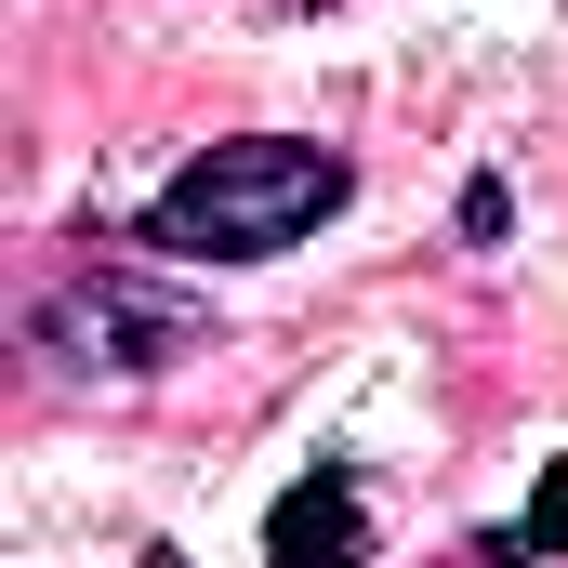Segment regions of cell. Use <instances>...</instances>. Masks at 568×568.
<instances>
[{"instance_id": "obj_3", "label": "cell", "mask_w": 568, "mask_h": 568, "mask_svg": "<svg viewBox=\"0 0 568 568\" xmlns=\"http://www.w3.org/2000/svg\"><path fill=\"white\" fill-rule=\"evenodd\" d=\"M265 556L278 568H357L371 556V503L344 476H304V489H278V516H265Z\"/></svg>"}, {"instance_id": "obj_2", "label": "cell", "mask_w": 568, "mask_h": 568, "mask_svg": "<svg viewBox=\"0 0 568 568\" xmlns=\"http://www.w3.org/2000/svg\"><path fill=\"white\" fill-rule=\"evenodd\" d=\"M40 357L67 371V384H133V371H172L185 344H199V291H172V278H145V265H80L67 291H40Z\"/></svg>"}, {"instance_id": "obj_4", "label": "cell", "mask_w": 568, "mask_h": 568, "mask_svg": "<svg viewBox=\"0 0 568 568\" xmlns=\"http://www.w3.org/2000/svg\"><path fill=\"white\" fill-rule=\"evenodd\" d=\"M489 556H568V463L516 503V516H503V529H489Z\"/></svg>"}, {"instance_id": "obj_1", "label": "cell", "mask_w": 568, "mask_h": 568, "mask_svg": "<svg viewBox=\"0 0 568 568\" xmlns=\"http://www.w3.org/2000/svg\"><path fill=\"white\" fill-rule=\"evenodd\" d=\"M357 199V159L304 133H225L199 145L159 199H145V252H185V265H265L291 239H317L331 212Z\"/></svg>"}]
</instances>
